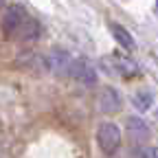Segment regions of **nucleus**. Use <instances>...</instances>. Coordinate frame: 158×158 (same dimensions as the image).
I'll list each match as a JSON object with an SVG mask.
<instances>
[{
  "label": "nucleus",
  "instance_id": "f257e3e1",
  "mask_svg": "<svg viewBox=\"0 0 158 158\" xmlns=\"http://www.w3.org/2000/svg\"><path fill=\"white\" fill-rule=\"evenodd\" d=\"M27 20H29V13L24 11V7L9 5L5 9V13H2V20H0V24H2V35L7 40H18V33L22 31Z\"/></svg>",
  "mask_w": 158,
  "mask_h": 158
},
{
  "label": "nucleus",
  "instance_id": "f03ea898",
  "mask_svg": "<svg viewBox=\"0 0 158 158\" xmlns=\"http://www.w3.org/2000/svg\"><path fill=\"white\" fill-rule=\"evenodd\" d=\"M97 145L106 156H114L121 147V130L112 121H103L97 127Z\"/></svg>",
  "mask_w": 158,
  "mask_h": 158
},
{
  "label": "nucleus",
  "instance_id": "7ed1b4c3",
  "mask_svg": "<svg viewBox=\"0 0 158 158\" xmlns=\"http://www.w3.org/2000/svg\"><path fill=\"white\" fill-rule=\"evenodd\" d=\"M68 77H73L77 84H81V86H86V88H94V86H97V79H99L94 66L88 62L86 57H77V59H73Z\"/></svg>",
  "mask_w": 158,
  "mask_h": 158
},
{
  "label": "nucleus",
  "instance_id": "20e7f679",
  "mask_svg": "<svg viewBox=\"0 0 158 158\" xmlns=\"http://www.w3.org/2000/svg\"><path fill=\"white\" fill-rule=\"evenodd\" d=\"M46 64H48V70L57 77H68L70 73V64H73V57L68 51L64 48H53L46 57Z\"/></svg>",
  "mask_w": 158,
  "mask_h": 158
},
{
  "label": "nucleus",
  "instance_id": "39448f33",
  "mask_svg": "<svg viewBox=\"0 0 158 158\" xmlns=\"http://www.w3.org/2000/svg\"><path fill=\"white\" fill-rule=\"evenodd\" d=\"M121 108H123L121 94H118L112 86L101 88V92H99V110L103 114H116V112H121Z\"/></svg>",
  "mask_w": 158,
  "mask_h": 158
},
{
  "label": "nucleus",
  "instance_id": "423d86ee",
  "mask_svg": "<svg viewBox=\"0 0 158 158\" xmlns=\"http://www.w3.org/2000/svg\"><path fill=\"white\" fill-rule=\"evenodd\" d=\"M125 130L130 134V138L134 143H145L147 138H149V125L143 121L141 116H130L127 121H125Z\"/></svg>",
  "mask_w": 158,
  "mask_h": 158
},
{
  "label": "nucleus",
  "instance_id": "0eeeda50",
  "mask_svg": "<svg viewBox=\"0 0 158 158\" xmlns=\"http://www.w3.org/2000/svg\"><path fill=\"white\" fill-rule=\"evenodd\" d=\"M110 31H112V37L116 40V44H118V46H123L125 51H134V48H136L134 37L130 35V31H127L123 24L112 22V24H110Z\"/></svg>",
  "mask_w": 158,
  "mask_h": 158
},
{
  "label": "nucleus",
  "instance_id": "6e6552de",
  "mask_svg": "<svg viewBox=\"0 0 158 158\" xmlns=\"http://www.w3.org/2000/svg\"><path fill=\"white\" fill-rule=\"evenodd\" d=\"M40 35H42V24H40L35 18L29 15V20L22 27V31L18 33V40H20V42H33V40H37Z\"/></svg>",
  "mask_w": 158,
  "mask_h": 158
},
{
  "label": "nucleus",
  "instance_id": "1a4fd4ad",
  "mask_svg": "<svg viewBox=\"0 0 158 158\" xmlns=\"http://www.w3.org/2000/svg\"><path fill=\"white\" fill-rule=\"evenodd\" d=\"M112 62H114V70L118 75H123V77H132L138 73L136 68V62H132L130 57H123V55H114L112 57Z\"/></svg>",
  "mask_w": 158,
  "mask_h": 158
},
{
  "label": "nucleus",
  "instance_id": "9d476101",
  "mask_svg": "<svg viewBox=\"0 0 158 158\" xmlns=\"http://www.w3.org/2000/svg\"><path fill=\"white\" fill-rule=\"evenodd\" d=\"M152 103H154V94H152L149 90H138V92L132 97V106H134L136 110H141V112H147V110L152 108Z\"/></svg>",
  "mask_w": 158,
  "mask_h": 158
},
{
  "label": "nucleus",
  "instance_id": "9b49d317",
  "mask_svg": "<svg viewBox=\"0 0 158 158\" xmlns=\"http://www.w3.org/2000/svg\"><path fill=\"white\" fill-rule=\"evenodd\" d=\"M20 64L22 66H27V68H31V70H48V64H46V59L42 57V55H35V53H29L27 57H22L20 59Z\"/></svg>",
  "mask_w": 158,
  "mask_h": 158
},
{
  "label": "nucleus",
  "instance_id": "f8f14e48",
  "mask_svg": "<svg viewBox=\"0 0 158 158\" xmlns=\"http://www.w3.org/2000/svg\"><path fill=\"white\" fill-rule=\"evenodd\" d=\"M134 158H158V145H145L134 152Z\"/></svg>",
  "mask_w": 158,
  "mask_h": 158
},
{
  "label": "nucleus",
  "instance_id": "ddd939ff",
  "mask_svg": "<svg viewBox=\"0 0 158 158\" xmlns=\"http://www.w3.org/2000/svg\"><path fill=\"white\" fill-rule=\"evenodd\" d=\"M5 2H7V0H0V7H5Z\"/></svg>",
  "mask_w": 158,
  "mask_h": 158
},
{
  "label": "nucleus",
  "instance_id": "4468645a",
  "mask_svg": "<svg viewBox=\"0 0 158 158\" xmlns=\"http://www.w3.org/2000/svg\"><path fill=\"white\" fill-rule=\"evenodd\" d=\"M156 11H158V2H156Z\"/></svg>",
  "mask_w": 158,
  "mask_h": 158
}]
</instances>
